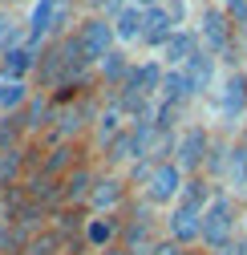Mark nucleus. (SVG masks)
I'll use <instances>...</instances> for the list:
<instances>
[{
  "label": "nucleus",
  "mask_w": 247,
  "mask_h": 255,
  "mask_svg": "<svg viewBox=\"0 0 247 255\" xmlns=\"http://www.w3.org/2000/svg\"><path fill=\"white\" fill-rule=\"evenodd\" d=\"M215 61H219V57H215L207 45L187 61V65H182V73H187V81H191V89L195 93H203V89H211L215 85Z\"/></svg>",
  "instance_id": "f3484780"
},
{
  "label": "nucleus",
  "mask_w": 247,
  "mask_h": 255,
  "mask_svg": "<svg viewBox=\"0 0 247 255\" xmlns=\"http://www.w3.org/2000/svg\"><path fill=\"white\" fill-rule=\"evenodd\" d=\"M182 186H187V174H182V166L170 158V162H158L150 170V178L138 186V195H142V203L150 211H170L178 203V195H182Z\"/></svg>",
  "instance_id": "f03ea898"
},
{
  "label": "nucleus",
  "mask_w": 247,
  "mask_h": 255,
  "mask_svg": "<svg viewBox=\"0 0 247 255\" xmlns=\"http://www.w3.org/2000/svg\"><path fill=\"white\" fill-rule=\"evenodd\" d=\"M114 33H118V45H138L146 33V12L138 4H126L114 16Z\"/></svg>",
  "instance_id": "a211bd4d"
},
{
  "label": "nucleus",
  "mask_w": 247,
  "mask_h": 255,
  "mask_svg": "<svg viewBox=\"0 0 247 255\" xmlns=\"http://www.w3.org/2000/svg\"><path fill=\"white\" fill-rule=\"evenodd\" d=\"M215 142L203 126H187V130H178V146H174V162L182 166V174H203L207 170V158H211Z\"/></svg>",
  "instance_id": "423d86ee"
},
{
  "label": "nucleus",
  "mask_w": 247,
  "mask_h": 255,
  "mask_svg": "<svg viewBox=\"0 0 247 255\" xmlns=\"http://www.w3.org/2000/svg\"><path fill=\"white\" fill-rule=\"evenodd\" d=\"M130 126H134V122H130V114L122 110V102L114 98V102H110V106H106V110L98 114V122H94V138H98V146L106 150V146H110V142H114L118 134H126Z\"/></svg>",
  "instance_id": "ddd939ff"
},
{
  "label": "nucleus",
  "mask_w": 247,
  "mask_h": 255,
  "mask_svg": "<svg viewBox=\"0 0 247 255\" xmlns=\"http://www.w3.org/2000/svg\"><path fill=\"white\" fill-rule=\"evenodd\" d=\"M73 166H77V162H73V146H69V142H57V146L41 158L37 174H45V178H65Z\"/></svg>",
  "instance_id": "4be33fe9"
},
{
  "label": "nucleus",
  "mask_w": 247,
  "mask_h": 255,
  "mask_svg": "<svg viewBox=\"0 0 247 255\" xmlns=\"http://www.w3.org/2000/svg\"><path fill=\"white\" fill-rule=\"evenodd\" d=\"M65 20H69V0H37L33 4V12H28V45H45L49 37H57L61 28H65Z\"/></svg>",
  "instance_id": "39448f33"
},
{
  "label": "nucleus",
  "mask_w": 247,
  "mask_h": 255,
  "mask_svg": "<svg viewBox=\"0 0 247 255\" xmlns=\"http://www.w3.org/2000/svg\"><path fill=\"white\" fill-rule=\"evenodd\" d=\"M162 77H166V65H158V61H142V65L130 69L126 85L118 89V98H150L154 102V93L162 89Z\"/></svg>",
  "instance_id": "9d476101"
},
{
  "label": "nucleus",
  "mask_w": 247,
  "mask_h": 255,
  "mask_svg": "<svg viewBox=\"0 0 247 255\" xmlns=\"http://www.w3.org/2000/svg\"><path fill=\"white\" fill-rule=\"evenodd\" d=\"M134 166V162H142V138H138V130L130 126L126 134H118L110 146H106V166L114 170V166Z\"/></svg>",
  "instance_id": "dca6fc26"
},
{
  "label": "nucleus",
  "mask_w": 247,
  "mask_h": 255,
  "mask_svg": "<svg viewBox=\"0 0 247 255\" xmlns=\"http://www.w3.org/2000/svg\"><path fill=\"white\" fill-rule=\"evenodd\" d=\"M37 45H16V49H8L4 53V65H0V77H4V81H24L28 73H37Z\"/></svg>",
  "instance_id": "2eb2a0df"
},
{
  "label": "nucleus",
  "mask_w": 247,
  "mask_h": 255,
  "mask_svg": "<svg viewBox=\"0 0 247 255\" xmlns=\"http://www.w3.org/2000/svg\"><path fill=\"white\" fill-rule=\"evenodd\" d=\"M130 69H134V65H130V57H126V53H118V49H114V53L102 61V65H98V73H102V81H106L110 89H122V85H126Z\"/></svg>",
  "instance_id": "b1692460"
},
{
  "label": "nucleus",
  "mask_w": 247,
  "mask_h": 255,
  "mask_svg": "<svg viewBox=\"0 0 247 255\" xmlns=\"http://www.w3.org/2000/svg\"><path fill=\"white\" fill-rule=\"evenodd\" d=\"M85 255H130L122 243H114V247H102V251H85Z\"/></svg>",
  "instance_id": "c85d7f7f"
},
{
  "label": "nucleus",
  "mask_w": 247,
  "mask_h": 255,
  "mask_svg": "<svg viewBox=\"0 0 247 255\" xmlns=\"http://www.w3.org/2000/svg\"><path fill=\"white\" fill-rule=\"evenodd\" d=\"M243 53H247V41H243Z\"/></svg>",
  "instance_id": "473e14b6"
},
{
  "label": "nucleus",
  "mask_w": 247,
  "mask_h": 255,
  "mask_svg": "<svg viewBox=\"0 0 247 255\" xmlns=\"http://www.w3.org/2000/svg\"><path fill=\"white\" fill-rule=\"evenodd\" d=\"M130 4H138V8L146 12V8H158V4H162V0H130Z\"/></svg>",
  "instance_id": "c756f323"
},
{
  "label": "nucleus",
  "mask_w": 247,
  "mask_h": 255,
  "mask_svg": "<svg viewBox=\"0 0 247 255\" xmlns=\"http://www.w3.org/2000/svg\"><path fill=\"white\" fill-rule=\"evenodd\" d=\"M227 195H247V142H231V158H227V174H223Z\"/></svg>",
  "instance_id": "aec40b11"
},
{
  "label": "nucleus",
  "mask_w": 247,
  "mask_h": 255,
  "mask_svg": "<svg viewBox=\"0 0 247 255\" xmlns=\"http://www.w3.org/2000/svg\"><path fill=\"white\" fill-rule=\"evenodd\" d=\"M191 98H199V93L191 89V81H187V73L182 69H166V77H162V89H158V102H170V106H187Z\"/></svg>",
  "instance_id": "412c9836"
},
{
  "label": "nucleus",
  "mask_w": 247,
  "mask_h": 255,
  "mask_svg": "<svg viewBox=\"0 0 247 255\" xmlns=\"http://www.w3.org/2000/svg\"><path fill=\"white\" fill-rule=\"evenodd\" d=\"M174 122H178V106L158 102V110H154V126H158V130H174Z\"/></svg>",
  "instance_id": "a878e982"
},
{
  "label": "nucleus",
  "mask_w": 247,
  "mask_h": 255,
  "mask_svg": "<svg viewBox=\"0 0 247 255\" xmlns=\"http://www.w3.org/2000/svg\"><path fill=\"white\" fill-rule=\"evenodd\" d=\"M215 106H219V114L223 118H243L247 114V73L243 69H231V73H223V81H219V98H215Z\"/></svg>",
  "instance_id": "9b49d317"
},
{
  "label": "nucleus",
  "mask_w": 247,
  "mask_h": 255,
  "mask_svg": "<svg viewBox=\"0 0 247 255\" xmlns=\"http://www.w3.org/2000/svg\"><path fill=\"white\" fill-rule=\"evenodd\" d=\"M243 235V207H235V199L227 195V190H219V195L211 199V207L203 211V239L199 247L203 251H219L227 243H235Z\"/></svg>",
  "instance_id": "f257e3e1"
},
{
  "label": "nucleus",
  "mask_w": 247,
  "mask_h": 255,
  "mask_svg": "<svg viewBox=\"0 0 247 255\" xmlns=\"http://www.w3.org/2000/svg\"><path fill=\"white\" fill-rule=\"evenodd\" d=\"M178 33V20H174V12L166 8V4H158V8H146V33H142V45H150V49H166V41Z\"/></svg>",
  "instance_id": "f8f14e48"
},
{
  "label": "nucleus",
  "mask_w": 247,
  "mask_h": 255,
  "mask_svg": "<svg viewBox=\"0 0 247 255\" xmlns=\"http://www.w3.org/2000/svg\"><path fill=\"white\" fill-rule=\"evenodd\" d=\"M199 49H203V37L191 33V28H178V33L166 41V49H162V65H166V69H182Z\"/></svg>",
  "instance_id": "4468645a"
},
{
  "label": "nucleus",
  "mask_w": 247,
  "mask_h": 255,
  "mask_svg": "<svg viewBox=\"0 0 247 255\" xmlns=\"http://www.w3.org/2000/svg\"><path fill=\"white\" fill-rule=\"evenodd\" d=\"M77 49L85 57V65H102V61L114 53L118 45V33H114V16H89L77 24Z\"/></svg>",
  "instance_id": "20e7f679"
},
{
  "label": "nucleus",
  "mask_w": 247,
  "mask_h": 255,
  "mask_svg": "<svg viewBox=\"0 0 247 255\" xmlns=\"http://www.w3.org/2000/svg\"><path fill=\"white\" fill-rule=\"evenodd\" d=\"M4 53H8V49H0V65H4Z\"/></svg>",
  "instance_id": "2f4dec72"
},
{
  "label": "nucleus",
  "mask_w": 247,
  "mask_h": 255,
  "mask_svg": "<svg viewBox=\"0 0 247 255\" xmlns=\"http://www.w3.org/2000/svg\"><path fill=\"white\" fill-rule=\"evenodd\" d=\"M28 174V150L12 146V150H0V190L20 186V178Z\"/></svg>",
  "instance_id": "6ab92c4d"
},
{
  "label": "nucleus",
  "mask_w": 247,
  "mask_h": 255,
  "mask_svg": "<svg viewBox=\"0 0 247 255\" xmlns=\"http://www.w3.org/2000/svg\"><path fill=\"white\" fill-rule=\"evenodd\" d=\"M122 227H126V211L85 215V227H81V243H85V251H102V247L122 243Z\"/></svg>",
  "instance_id": "6e6552de"
},
{
  "label": "nucleus",
  "mask_w": 247,
  "mask_h": 255,
  "mask_svg": "<svg viewBox=\"0 0 247 255\" xmlns=\"http://www.w3.org/2000/svg\"><path fill=\"white\" fill-rule=\"evenodd\" d=\"M94 182H98V174L89 170L85 162H77L65 178H61V207L85 211V207H89V195H94ZM61 207H57V211H61Z\"/></svg>",
  "instance_id": "1a4fd4ad"
},
{
  "label": "nucleus",
  "mask_w": 247,
  "mask_h": 255,
  "mask_svg": "<svg viewBox=\"0 0 247 255\" xmlns=\"http://www.w3.org/2000/svg\"><path fill=\"white\" fill-rule=\"evenodd\" d=\"M24 41H28V24H20L12 12L0 8V49H16Z\"/></svg>",
  "instance_id": "393cba45"
},
{
  "label": "nucleus",
  "mask_w": 247,
  "mask_h": 255,
  "mask_svg": "<svg viewBox=\"0 0 247 255\" xmlns=\"http://www.w3.org/2000/svg\"><path fill=\"white\" fill-rule=\"evenodd\" d=\"M89 4H98V8H110L114 16H118L122 8H126V4H122V0H89Z\"/></svg>",
  "instance_id": "cd10ccee"
},
{
  "label": "nucleus",
  "mask_w": 247,
  "mask_h": 255,
  "mask_svg": "<svg viewBox=\"0 0 247 255\" xmlns=\"http://www.w3.org/2000/svg\"><path fill=\"white\" fill-rule=\"evenodd\" d=\"M223 12L231 16V24H247V0H223Z\"/></svg>",
  "instance_id": "bb28decb"
},
{
  "label": "nucleus",
  "mask_w": 247,
  "mask_h": 255,
  "mask_svg": "<svg viewBox=\"0 0 247 255\" xmlns=\"http://www.w3.org/2000/svg\"><path fill=\"white\" fill-rule=\"evenodd\" d=\"M28 102H33V89L24 81H4L0 77V114H20Z\"/></svg>",
  "instance_id": "5701e85b"
},
{
  "label": "nucleus",
  "mask_w": 247,
  "mask_h": 255,
  "mask_svg": "<svg viewBox=\"0 0 247 255\" xmlns=\"http://www.w3.org/2000/svg\"><path fill=\"white\" fill-rule=\"evenodd\" d=\"M8 4H16V0H0V8H8Z\"/></svg>",
  "instance_id": "7c9ffc66"
},
{
  "label": "nucleus",
  "mask_w": 247,
  "mask_h": 255,
  "mask_svg": "<svg viewBox=\"0 0 247 255\" xmlns=\"http://www.w3.org/2000/svg\"><path fill=\"white\" fill-rule=\"evenodd\" d=\"M199 37H203V45L219 57V61H227V65L235 69V33H231V16L223 12V4H207L203 8V16H199Z\"/></svg>",
  "instance_id": "7ed1b4c3"
},
{
  "label": "nucleus",
  "mask_w": 247,
  "mask_h": 255,
  "mask_svg": "<svg viewBox=\"0 0 247 255\" xmlns=\"http://www.w3.org/2000/svg\"><path fill=\"white\" fill-rule=\"evenodd\" d=\"M130 178L126 174H118V170H106V174H98V182H94V195H89V215H110V211H122L130 203Z\"/></svg>",
  "instance_id": "0eeeda50"
},
{
  "label": "nucleus",
  "mask_w": 247,
  "mask_h": 255,
  "mask_svg": "<svg viewBox=\"0 0 247 255\" xmlns=\"http://www.w3.org/2000/svg\"><path fill=\"white\" fill-rule=\"evenodd\" d=\"M243 126H247V122H243ZM243 134H247V130H243ZM243 142H247V138H243Z\"/></svg>",
  "instance_id": "72a5a7b5"
}]
</instances>
